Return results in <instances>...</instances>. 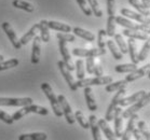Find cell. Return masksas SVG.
Listing matches in <instances>:
<instances>
[{
    "label": "cell",
    "mask_w": 150,
    "mask_h": 140,
    "mask_svg": "<svg viewBox=\"0 0 150 140\" xmlns=\"http://www.w3.org/2000/svg\"><path fill=\"white\" fill-rule=\"evenodd\" d=\"M125 87H122V89H120L117 91L116 95L113 96V98L111 99V103H110L109 107H108V109L106 111V114H105V120L107 122H111L113 119V114H115V110L118 106H119V101L121 99L125 96Z\"/></svg>",
    "instance_id": "obj_5"
},
{
    "label": "cell",
    "mask_w": 150,
    "mask_h": 140,
    "mask_svg": "<svg viewBox=\"0 0 150 140\" xmlns=\"http://www.w3.org/2000/svg\"><path fill=\"white\" fill-rule=\"evenodd\" d=\"M1 27H2L4 31L6 32L7 37L9 38V40L11 41L12 45H13V46L16 49V50H20V49L22 48V44H21L20 39L17 38L16 34H15V31L13 30L12 26H11V25L9 24L8 22H4V23L1 24Z\"/></svg>",
    "instance_id": "obj_12"
},
{
    "label": "cell",
    "mask_w": 150,
    "mask_h": 140,
    "mask_svg": "<svg viewBox=\"0 0 150 140\" xmlns=\"http://www.w3.org/2000/svg\"><path fill=\"white\" fill-rule=\"evenodd\" d=\"M72 31L75 32L76 36H78V37L84 39V40H86V41L92 42L95 40V34L89 30H85V29H83V28L75 27L74 29H72Z\"/></svg>",
    "instance_id": "obj_26"
},
{
    "label": "cell",
    "mask_w": 150,
    "mask_h": 140,
    "mask_svg": "<svg viewBox=\"0 0 150 140\" xmlns=\"http://www.w3.org/2000/svg\"><path fill=\"white\" fill-rule=\"evenodd\" d=\"M33 103V99L30 97L25 98H6L0 97V106L6 107H24Z\"/></svg>",
    "instance_id": "obj_10"
},
{
    "label": "cell",
    "mask_w": 150,
    "mask_h": 140,
    "mask_svg": "<svg viewBox=\"0 0 150 140\" xmlns=\"http://www.w3.org/2000/svg\"><path fill=\"white\" fill-rule=\"evenodd\" d=\"M77 1V4H78V6L80 7V9L82 10V12L86 15V16H91L92 15V11H91V9H90L89 7V4H88V1L86 0H76Z\"/></svg>",
    "instance_id": "obj_41"
},
{
    "label": "cell",
    "mask_w": 150,
    "mask_h": 140,
    "mask_svg": "<svg viewBox=\"0 0 150 140\" xmlns=\"http://www.w3.org/2000/svg\"><path fill=\"white\" fill-rule=\"evenodd\" d=\"M139 119L138 115H137L136 113H134L132 115L129 117V122H127V125H126L125 129L124 132H122V135H121V138L123 140H129L132 136V132H133L134 127L136 126V122L137 120Z\"/></svg>",
    "instance_id": "obj_16"
},
{
    "label": "cell",
    "mask_w": 150,
    "mask_h": 140,
    "mask_svg": "<svg viewBox=\"0 0 150 140\" xmlns=\"http://www.w3.org/2000/svg\"><path fill=\"white\" fill-rule=\"evenodd\" d=\"M93 73H95L96 77H100V75H103V68H102V66L99 65V63H97V64L94 65Z\"/></svg>",
    "instance_id": "obj_48"
},
{
    "label": "cell",
    "mask_w": 150,
    "mask_h": 140,
    "mask_svg": "<svg viewBox=\"0 0 150 140\" xmlns=\"http://www.w3.org/2000/svg\"><path fill=\"white\" fill-rule=\"evenodd\" d=\"M107 11L109 15L116 14V0H107Z\"/></svg>",
    "instance_id": "obj_47"
},
{
    "label": "cell",
    "mask_w": 150,
    "mask_h": 140,
    "mask_svg": "<svg viewBox=\"0 0 150 140\" xmlns=\"http://www.w3.org/2000/svg\"><path fill=\"white\" fill-rule=\"evenodd\" d=\"M40 30V39L41 41H43L45 43H48L50 41V32H49V26H48V21L47 20H41L39 23V28Z\"/></svg>",
    "instance_id": "obj_22"
},
{
    "label": "cell",
    "mask_w": 150,
    "mask_h": 140,
    "mask_svg": "<svg viewBox=\"0 0 150 140\" xmlns=\"http://www.w3.org/2000/svg\"><path fill=\"white\" fill-rule=\"evenodd\" d=\"M149 50H150L149 40H146V42H145V44L143 45V48H142L140 52L137 54V56H138V61H139V62H144V61L148 57V55H149Z\"/></svg>",
    "instance_id": "obj_40"
},
{
    "label": "cell",
    "mask_w": 150,
    "mask_h": 140,
    "mask_svg": "<svg viewBox=\"0 0 150 140\" xmlns=\"http://www.w3.org/2000/svg\"><path fill=\"white\" fill-rule=\"evenodd\" d=\"M57 100H58V103H59V105H61L62 111H63V115H65L67 123L70 124V125H72V124L76 122L75 115H74V112H72V110H71V107H70L69 103L67 101L66 97L61 94V95L57 96Z\"/></svg>",
    "instance_id": "obj_7"
},
{
    "label": "cell",
    "mask_w": 150,
    "mask_h": 140,
    "mask_svg": "<svg viewBox=\"0 0 150 140\" xmlns=\"http://www.w3.org/2000/svg\"><path fill=\"white\" fill-rule=\"evenodd\" d=\"M115 43L117 44V46L119 48L120 52L122 54H126L127 53V45H126L124 39H123L122 34H115Z\"/></svg>",
    "instance_id": "obj_35"
},
{
    "label": "cell",
    "mask_w": 150,
    "mask_h": 140,
    "mask_svg": "<svg viewBox=\"0 0 150 140\" xmlns=\"http://www.w3.org/2000/svg\"><path fill=\"white\" fill-rule=\"evenodd\" d=\"M89 125L90 128L92 130V135H93V139L94 140H100L102 137H100V132H99V127L98 124H97V117H96L94 114H91L89 116Z\"/></svg>",
    "instance_id": "obj_21"
},
{
    "label": "cell",
    "mask_w": 150,
    "mask_h": 140,
    "mask_svg": "<svg viewBox=\"0 0 150 140\" xmlns=\"http://www.w3.org/2000/svg\"><path fill=\"white\" fill-rule=\"evenodd\" d=\"M48 135L45 133H30L22 134L18 136V140H47Z\"/></svg>",
    "instance_id": "obj_28"
},
{
    "label": "cell",
    "mask_w": 150,
    "mask_h": 140,
    "mask_svg": "<svg viewBox=\"0 0 150 140\" xmlns=\"http://www.w3.org/2000/svg\"><path fill=\"white\" fill-rule=\"evenodd\" d=\"M132 135H134V138L136 140H140L142 139V134L139 133V130H138V128H137L136 126L134 127L133 132H132Z\"/></svg>",
    "instance_id": "obj_49"
},
{
    "label": "cell",
    "mask_w": 150,
    "mask_h": 140,
    "mask_svg": "<svg viewBox=\"0 0 150 140\" xmlns=\"http://www.w3.org/2000/svg\"><path fill=\"white\" fill-rule=\"evenodd\" d=\"M116 15H109L108 21H107V29L106 34L109 37H113L116 34Z\"/></svg>",
    "instance_id": "obj_33"
},
{
    "label": "cell",
    "mask_w": 150,
    "mask_h": 140,
    "mask_svg": "<svg viewBox=\"0 0 150 140\" xmlns=\"http://www.w3.org/2000/svg\"><path fill=\"white\" fill-rule=\"evenodd\" d=\"M75 69L77 72V78L78 80L85 78V67H84V61L83 59H77L75 64Z\"/></svg>",
    "instance_id": "obj_37"
},
{
    "label": "cell",
    "mask_w": 150,
    "mask_h": 140,
    "mask_svg": "<svg viewBox=\"0 0 150 140\" xmlns=\"http://www.w3.org/2000/svg\"><path fill=\"white\" fill-rule=\"evenodd\" d=\"M12 4H13L14 8L21 9V10H23V11H26L28 13H31V12L35 11L34 6L31 4H29V2H27V1H24V0H13Z\"/></svg>",
    "instance_id": "obj_29"
},
{
    "label": "cell",
    "mask_w": 150,
    "mask_h": 140,
    "mask_svg": "<svg viewBox=\"0 0 150 140\" xmlns=\"http://www.w3.org/2000/svg\"><path fill=\"white\" fill-rule=\"evenodd\" d=\"M0 120H1L2 122H4L6 124H9V125H12L14 122L12 115H10L9 113L4 112L2 110H0Z\"/></svg>",
    "instance_id": "obj_45"
},
{
    "label": "cell",
    "mask_w": 150,
    "mask_h": 140,
    "mask_svg": "<svg viewBox=\"0 0 150 140\" xmlns=\"http://www.w3.org/2000/svg\"><path fill=\"white\" fill-rule=\"evenodd\" d=\"M122 34L124 36L129 38H133V39H138V40H149V37H148V34L143 32V31H139V30H132V29H127L125 28L124 30H122Z\"/></svg>",
    "instance_id": "obj_25"
},
{
    "label": "cell",
    "mask_w": 150,
    "mask_h": 140,
    "mask_svg": "<svg viewBox=\"0 0 150 140\" xmlns=\"http://www.w3.org/2000/svg\"><path fill=\"white\" fill-rule=\"evenodd\" d=\"M150 67V64H147L146 66H144V67H142V68H137L135 69L134 71L132 72H129V75L125 77V81L127 83L129 82H133V81H135V80H137V79H140L143 78V77H145V72H146V69L149 68Z\"/></svg>",
    "instance_id": "obj_20"
},
{
    "label": "cell",
    "mask_w": 150,
    "mask_h": 140,
    "mask_svg": "<svg viewBox=\"0 0 150 140\" xmlns=\"http://www.w3.org/2000/svg\"><path fill=\"white\" fill-rule=\"evenodd\" d=\"M116 23L117 24H119L120 26H122V27L127 28V29H132V30H139V31H143V32H145V34H150L149 26L140 24V23L139 24H136V23L130 21L129 18H126V17L122 16V15L116 16Z\"/></svg>",
    "instance_id": "obj_4"
},
{
    "label": "cell",
    "mask_w": 150,
    "mask_h": 140,
    "mask_svg": "<svg viewBox=\"0 0 150 140\" xmlns=\"http://www.w3.org/2000/svg\"><path fill=\"white\" fill-rule=\"evenodd\" d=\"M56 37H57L58 40H64L66 42H75L76 40L75 34H71L69 32H57Z\"/></svg>",
    "instance_id": "obj_42"
},
{
    "label": "cell",
    "mask_w": 150,
    "mask_h": 140,
    "mask_svg": "<svg viewBox=\"0 0 150 140\" xmlns=\"http://www.w3.org/2000/svg\"><path fill=\"white\" fill-rule=\"evenodd\" d=\"M107 46H108V49L110 50V52H111V54H112V56H113L115 59H117V61L122 59L123 54L120 52L119 48L117 46V44L115 43V41H112V40H108V41H107Z\"/></svg>",
    "instance_id": "obj_31"
},
{
    "label": "cell",
    "mask_w": 150,
    "mask_h": 140,
    "mask_svg": "<svg viewBox=\"0 0 150 140\" xmlns=\"http://www.w3.org/2000/svg\"><path fill=\"white\" fill-rule=\"evenodd\" d=\"M84 98L86 101V106L90 111H96L97 110V105H96L95 97L93 95V91L91 86H85L84 87Z\"/></svg>",
    "instance_id": "obj_17"
},
{
    "label": "cell",
    "mask_w": 150,
    "mask_h": 140,
    "mask_svg": "<svg viewBox=\"0 0 150 140\" xmlns=\"http://www.w3.org/2000/svg\"><path fill=\"white\" fill-rule=\"evenodd\" d=\"M149 101H150V94L149 93H146L142 98H139L137 100L136 103H132V106H131L129 109L122 111L123 119H129L132 114L136 113L137 111H139V110L143 109L145 106H147V105L149 103Z\"/></svg>",
    "instance_id": "obj_6"
},
{
    "label": "cell",
    "mask_w": 150,
    "mask_h": 140,
    "mask_svg": "<svg viewBox=\"0 0 150 140\" xmlns=\"http://www.w3.org/2000/svg\"><path fill=\"white\" fill-rule=\"evenodd\" d=\"M127 82L125 80H120V81H117V82H110L108 84H106L105 86V91L107 93H113L117 92L118 89H122V87H125Z\"/></svg>",
    "instance_id": "obj_30"
},
{
    "label": "cell",
    "mask_w": 150,
    "mask_h": 140,
    "mask_svg": "<svg viewBox=\"0 0 150 140\" xmlns=\"http://www.w3.org/2000/svg\"><path fill=\"white\" fill-rule=\"evenodd\" d=\"M121 15L124 17H129V18H131V20H134V21L138 22V23H140V24L147 25V26H149L150 25L149 16L142 15L140 13L133 12V11L129 10V9H122V10H121Z\"/></svg>",
    "instance_id": "obj_13"
},
{
    "label": "cell",
    "mask_w": 150,
    "mask_h": 140,
    "mask_svg": "<svg viewBox=\"0 0 150 140\" xmlns=\"http://www.w3.org/2000/svg\"><path fill=\"white\" fill-rule=\"evenodd\" d=\"M145 94H146V92L142 89V91H138V92L134 93L133 95L129 96V97H123V98L119 101V106H121V107L130 106V105H132V103H136L137 100H138L139 98H142Z\"/></svg>",
    "instance_id": "obj_18"
},
{
    "label": "cell",
    "mask_w": 150,
    "mask_h": 140,
    "mask_svg": "<svg viewBox=\"0 0 150 140\" xmlns=\"http://www.w3.org/2000/svg\"><path fill=\"white\" fill-rule=\"evenodd\" d=\"M97 124H98L99 129H102V132L104 133V135L106 136V138L108 140H112L115 138V133L112 132V129L109 127L107 121L105 119H99L97 121Z\"/></svg>",
    "instance_id": "obj_23"
},
{
    "label": "cell",
    "mask_w": 150,
    "mask_h": 140,
    "mask_svg": "<svg viewBox=\"0 0 150 140\" xmlns=\"http://www.w3.org/2000/svg\"><path fill=\"white\" fill-rule=\"evenodd\" d=\"M28 113H37V114H41V115H48L49 114V110L45 107H40L37 106V105H27V106L22 107V109L17 110L16 112L14 113L12 117H13L14 121H18L20 119H22L23 116H25Z\"/></svg>",
    "instance_id": "obj_2"
},
{
    "label": "cell",
    "mask_w": 150,
    "mask_h": 140,
    "mask_svg": "<svg viewBox=\"0 0 150 140\" xmlns=\"http://www.w3.org/2000/svg\"><path fill=\"white\" fill-rule=\"evenodd\" d=\"M136 123H137L136 127L138 128L139 133L142 134V135H143V136L145 137L147 140H149L150 139V134H149V132H148V130L145 128V127H146V123H145L144 121H138V120H137Z\"/></svg>",
    "instance_id": "obj_43"
},
{
    "label": "cell",
    "mask_w": 150,
    "mask_h": 140,
    "mask_svg": "<svg viewBox=\"0 0 150 140\" xmlns=\"http://www.w3.org/2000/svg\"><path fill=\"white\" fill-rule=\"evenodd\" d=\"M4 56H2V55H0V62H1V61H4Z\"/></svg>",
    "instance_id": "obj_51"
},
{
    "label": "cell",
    "mask_w": 150,
    "mask_h": 140,
    "mask_svg": "<svg viewBox=\"0 0 150 140\" xmlns=\"http://www.w3.org/2000/svg\"><path fill=\"white\" fill-rule=\"evenodd\" d=\"M127 53L130 54V58L133 64H138L139 61H138V56H137V49H136V42H135V39L133 38H129L127 40Z\"/></svg>",
    "instance_id": "obj_19"
},
{
    "label": "cell",
    "mask_w": 150,
    "mask_h": 140,
    "mask_svg": "<svg viewBox=\"0 0 150 140\" xmlns=\"http://www.w3.org/2000/svg\"><path fill=\"white\" fill-rule=\"evenodd\" d=\"M57 66H58V68H59V70H61V73L63 75L64 79H65V81L67 82V84H68L69 89H71V91H74V92H75V91H77V89H78V86H77V81H76L75 78L72 77L71 71L67 68V66L64 64V62H63V61H58Z\"/></svg>",
    "instance_id": "obj_9"
},
{
    "label": "cell",
    "mask_w": 150,
    "mask_h": 140,
    "mask_svg": "<svg viewBox=\"0 0 150 140\" xmlns=\"http://www.w3.org/2000/svg\"><path fill=\"white\" fill-rule=\"evenodd\" d=\"M106 36H107L106 30H104V29H99L98 34H97V44H98L99 49H105V46H106L105 37Z\"/></svg>",
    "instance_id": "obj_44"
},
{
    "label": "cell",
    "mask_w": 150,
    "mask_h": 140,
    "mask_svg": "<svg viewBox=\"0 0 150 140\" xmlns=\"http://www.w3.org/2000/svg\"><path fill=\"white\" fill-rule=\"evenodd\" d=\"M38 28H39V24H35L33 27L29 29V30L26 32V34L23 36V37L20 39V42L22 45H26L29 41H31L33 39H34V37L36 36V34H37V30Z\"/></svg>",
    "instance_id": "obj_27"
},
{
    "label": "cell",
    "mask_w": 150,
    "mask_h": 140,
    "mask_svg": "<svg viewBox=\"0 0 150 140\" xmlns=\"http://www.w3.org/2000/svg\"><path fill=\"white\" fill-rule=\"evenodd\" d=\"M58 48H59V52H61V55L63 57V62L67 66V68L72 71L75 70V64L72 62L71 56H70V53H69V50L67 48V42L64 41V40H59L58 41Z\"/></svg>",
    "instance_id": "obj_11"
},
{
    "label": "cell",
    "mask_w": 150,
    "mask_h": 140,
    "mask_svg": "<svg viewBox=\"0 0 150 140\" xmlns=\"http://www.w3.org/2000/svg\"><path fill=\"white\" fill-rule=\"evenodd\" d=\"M41 55V39L40 36H35L33 39V50H31V64L37 65L40 63Z\"/></svg>",
    "instance_id": "obj_14"
},
{
    "label": "cell",
    "mask_w": 150,
    "mask_h": 140,
    "mask_svg": "<svg viewBox=\"0 0 150 140\" xmlns=\"http://www.w3.org/2000/svg\"><path fill=\"white\" fill-rule=\"evenodd\" d=\"M142 4H144V7H145V8H147V9H149L150 0H142Z\"/></svg>",
    "instance_id": "obj_50"
},
{
    "label": "cell",
    "mask_w": 150,
    "mask_h": 140,
    "mask_svg": "<svg viewBox=\"0 0 150 140\" xmlns=\"http://www.w3.org/2000/svg\"><path fill=\"white\" fill-rule=\"evenodd\" d=\"M86 72L89 75H93V70H94V65H95V59L94 57H88L86 58Z\"/></svg>",
    "instance_id": "obj_46"
},
{
    "label": "cell",
    "mask_w": 150,
    "mask_h": 140,
    "mask_svg": "<svg viewBox=\"0 0 150 140\" xmlns=\"http://www.w3.org/2000/svg\"><path fill=\"white\" fill-rule=\"evenodd\" d=\"M112 82V77L110 75H100V77H95V78H88L81 79L77 81V86L78 87H85V86L92 85H106L108 83Z\"/></svg>",
    "instance_id": "obj_3"
},
{
    "label": "cell",
    "mask_w": 150,
    "mask_h": 140,
    "mask_svg": "<svg viewBox=\"0 0 150 140\" xmlns=\"http://www.w3.org/2000/svg\"><path fill=\"white\" fill-rule=\"evenodd\" d=\"M129 1V4L134 7L138 11V13H140L142 15H145V16H149L150 15V12H149V9H147V8L144 7V4L142 2H139L138 0H127Z\"/></svg>",
    "instance_id": "obj_34"
},
{
    "label": "cell",
    "mask_w": 150,
    "mask_h": 140,
    "mask_svg": "<svg viewBox=\"0 0 150 140\" xmlns=\"http://www.w3.org/2000/svg\"><path fill=\"white\" fill-rule=\"evenodd\" d=\"M137 64H122V65H117L115 67V70H116L118 73H129V72L134 71L135 69H137Z\"/></svg>",
    "instance_id": "obj_32"
},
{
    "label": "cell",
    "mask_w": 150,
    "mask_h": 140,
    "mask_svg": "<svg viewBox=\"0 0 150 140\" xmlns=\"http://www.w3.org/2000/svg\"><path fill=\"white\" fill-rule=\"evenodd\" d=\"M48 26L49 28H51L53 30H57L61 32H70L72 30V28L68 24L56 21H48Z\"/></svg>",
    "instance_id": "obj_24"
},
{
    "label": "cell",
    "mask_w": 150,
    "mask_h": 140,
    "mask_svg": "<svg viewBox=\"0 0 150 140\" xmlns=\"http://www.w3.org/2000/svg\"><path fill=\"white\" fill-rule=\"evenodd\" d=\"M72 54L78 57H97L106 54L105 49H78L72 50Z\"/></svg>",
    "instance_id": "obj_8"
},
{
    "label": "cell",
    "mask_w": 150,
    "mask_h": 140,
    "mask_svg": "<svg viewBox=\"0 0 150 140\" xmlns=\"http://www.w3.org/2000/svg\"><path fill=\"white\" fill-rule=\"evenodd\" d=\"M41 89L43 91L45 96H47L48 99L50 100V103H51L52 110H53L54 114L56 116H58V117H61V116L63 115V111H62L61 105H59V103H58V100H57V96L53 93V89H52L51 85L47 82L41 83Z\"/></svg>",
    "instance_id": "obj_1"
},
{
    "label": "cell",
    "mask_w": 150,
    "mask_h": 140,
    "mask_svg": "<svg viewBox=\"0 0 150 140\" xmlns=\"http://www.w3.org/2000/svg\"><path fill=\"white\" fill-rule=\"evenodd\" d=\"M113 123H115V136L118 138H121L122 135V126H123V116H122V109L117 107L113 114Z\"/></svg>",
    "instance_id": "obj_15"
},
{
    "label": "cell",
    "mask_w": 150,
    "mask_h": 140,
    "mask_svg": "<svg viewBox=\"0 0 150 140\" xmlns=\"http://www.w3.org/2000/svg\"><path fill=\"white\" fill-rule=\"evenodd\" d=\"M74 115H75V120H76V121H78V123L81 125L82 128H84V129H88V128H90L89 120L85 119V116H84V114L82 113V111H80V110H77V111L74 113Z\"/></svg>",
    "instance_id": "obj_36"
},
{
    "label": "cell",
    "mask_w": 150,
    "mask_h": 140,
    "mask_svg": "<svg viewBox=\"0 0 150 140\" xmlns=\"http://www.w3.org/2000/svg\"><path fill=\"white\" fill-rule=\"evenodd\" d=\"M20 64L17 58H11L9 61H1L0 62V71H4V70H8L10 68H14Z\"/></svg>",
    "instance_id": "obj_38"
},
{
    "label": "cell",
    "mask_w": 150,
    "mask_h": 140,
    "mask_svg": "<svg viewBox=\"0 0 150 140\" xmlns=\"http://www.w3.org/2000/svg\"><path fill=\"white\" fill-rule=\"evenodd\" d=\"M88 4H89V7L92 11V13L95 15L96 17H102L103 16V11L102 9L99 8V4L97 0H86Z\"/></svg>",
    "instance_id": "obj_39"
}]
</instances>
